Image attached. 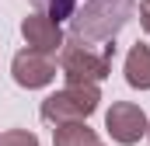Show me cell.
I'll list each match as a JSON object with an SVG mask.
<instances>
[{
	"mask_svg": "<svg viewBox=\"0 0 150 146\" xmlns=\"http://www.w3.org/2000/svg\"><path fill=\"white\" fill-rule=\"evenodd\" d=\"M11 73H14V84L18 87H28V91H38V87H49L56 80V63L49 56H38L32 49H21L11 63Z\"/></svg>",
	"mask_w": 150,
	"mask_h": 146,
	"instance_id": "obj_5",
	"label": "cell"
},
{
	"mask_svg": "<svg viewBox=\"0 0 150 146\" xmlns=\"http://www.w3.org/2000/svg\"><path fill=\"white\" fill-rule=\"evenodd\" d=\"M126 84L136 91H150V45L136 42L126 56Z\"/></svg>",
	"mask_w": 150,
	"mask_h": 146,
	"instance_id": "obj_7",
	"label": "cell"
},
{
	"mask_svg": "<svg viewBox=\"0 0 150 146\" xmlns=\"http://www.w3.org/2000/svg\"><path fill=\"white\" fill-rule=\"evenodd\" d=\"M52 146H101V143L87 122H67L52 129Z\"/></svg>",
	"mask_w": 150,
	"mask_h": 146,
	"instance_id": "obj_8",
	"label": "cell"
},
{
	"mask_svg": "<svg viewBox=\"0 0 150 146\" xmlns=\"http://www.w3.org/2000/svg\"><path fill=\"white\" fill-rule=\"evenodd\" d=\"M147 136H150V129H147Z\"/></svg>",
	"mask_w": 150,
	"mask_h": 146,
	"instance_id": "obj_11",
	"label": "cell"
},
{
	"mask_svg": "<svg viewBox=\"0 0 150 146\" xmlns=\"http://www.w3.org/2000/svg\"><path fill=\"white\" fill-rule=\"evenodd\" d=\"M0 146H38V136L28 129H11L0 136Z\"/></svg>",
	"mask_w": 150,
	"mask_h": 146,
	"instance_id": "obj_9",
	"label": "cell"
},
{
	"mask_svg": "<svg viewBox=\"0 0 150 146\" xmlns=\"http://www.w3.org/2000/svg\"><path fill=\"white\" fill-rule=\"evenodd\" d=\"M140 25H143V32L150 35V0H143V4H140Z\"/></svg>",
	"mask_w": 150,
	"mask_h": 146,
	"instance_id": "obj_10",
	"label": "cell"
},
{
	"mask_svg": "<svg viewBox=\"0 0 150 146\" xmlns=\"http://www.w3.org/2000/svg\"><path fill=\"white\" fill-rule=\"evenodd\" d=\"M21 35L28 42V49L38 52V56H56L59 49H63V32H59V25L56 21H49L45 14H28L25 21H21Z\"/></svg>",
	"mask_w": 150,
	"mask_h": 146,
	"instance_id": "obj_6",
	"label": "cell"
},
{
	"mask_svg": "<svg viewBox=\"0 0 150 146\" xmlns=\"http://www.w3.org/2000/svg\"><path fill=\"white\" fill-rule=\"evenodd\" d=\"M98 101H101V91L94 84H67L63 91H56L42 101V118L52 125L84 122L87 115L98 111Z\"/></svg>",
	"mask_w": 150,
	"mask_h": 146,
	"instance_id": "obj_3",
	"label": "cell"
},
{
	"mask_svg": "<svg viewBox=\"0 0 150 146\" xmlns=\"http://www.w3.org/2000/svg\"><path fill=\"white\" fill-rule=\"evenodd\" d=\"M133 11V0H87L74 18V38L77 42H91V38H105L112 42V35L126 25Z\"/></svg>",
	"mask_w": 150,
	"mask_h": 146,
	"instance_id": "obj_2",
	"label": "cell"
},
{
	"mask_svg": "<svg viewBox=\"0 0 150 146\" xmlns=\"http://www.w3.org/2000/svg\"><path fill=\"white\" fill-rule=\"evenodd\" d=\"M112 56H115V45H101L98 52L91 49V45H84V42H63V49H59V70L67 77V84H101L108 73H112Z\"/></svg>",
	"mask_w": 150,
	"mask_h": 146,
	"instance_id": "obj_1",
	"label": "cell"
},
{
	"mask_svg": "<svg viewBox=\"0 0 150 146\" xmlns=\"http://www.w3.org/2000/svg\"><path fill=\"white\" fill-rule=\"evenodd\" d=\"M105 129H108V136H112L115 143L133 146V143H140V139L147 136L150 122H147V115H143L140 105H133V101H115L112 108H108V115H105Z\"/></svg>",
	"mask_w": 150,
	"mask_h": 146,
	"instance_id": "obj_4",
	"label": "cell"
}]
</instances>
